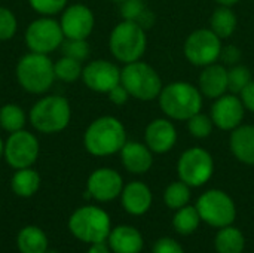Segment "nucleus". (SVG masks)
Listing matches in <instances>:
<instances>
[{
	"mask_svg": "<svg viewBox=\"0 0 254 253\" xmlns=\"http://www.w3.org/2000/svg\"><path fill=\"white\" fill-rule=\"evenodd\" d=\"M127 143V130L115 116H100L92 121L83 134V146L92 157L119 154Z\"/></svg>",
	"mask_w": 254,
	"mask_h": 253,
	"instance_id": "obj_1",
	"label": "nucleus"
},
{
	"mask_svg": "<svg viewBox=\"0 0 254 253\" xmlns=\"http://www.w3.org/2000/svg\"><path fill=\"white\" fill-rule=\"evenodd\" d=\"M158 100L167 118L173 121H188L201 112L204 95L193 84L176 81L162 88Z\"/></svg>",
	"mask_w": 254,
	"mask_h": 253,
	"instance_id": "obj_2",
	"label": "nucleus"
},
{
	"mask_svg": "<svg viewBox=\"0 0 254 253\" xmlns=\"http://www.w3.org/2000/svg\"><path fill=\"white\" fill-rule=\"evenodd\" d=\"M71 119V107L65 97L46 95L37 100L28 113L31 127L43 134H57L65 130Z\"/></svg>",
	"mask_w": 254,
	"mask_h": 253,
	"instance_id": "obj_3",
	"label": "nucleus"
},
{
	"mask_svg": "<svg viewBox=\"0 0 254 253\" xmlns=\"http://www.w3.org/2000/svg\"><path fill=\"white\" fill-rule=\"evenodd\" d=\"M147 48L146 30L135 21L124 19L110 33L109 49L112 55L122 64L138 61Z\"/></svg>",
	"mask_w": 254,
	"mask_h": 253,
	"instance_id": "obj_4",
	"label": "nucleus"
},
{
	"mask_svg": "<svg viewBox=\"0 0 254 253\" xmlns=\"http://www.w3.org/2000/svg\"><path fill=\"white\" fill-rule=\"evenodd\" d=\"M16 81L30 94H45L54 84V63L46 54L28 52L18 60Z\"/></svg>",
	"mask_w": 254,
	"mask_h": 253,
	"instance_id": "obj_5",
	"label": "nucleus"
},
{
	"mask_svg": "<svg viewBox=\"0 0 254 253\" xmlns=\"http://www.w3.org/2000/svg\"><path fill=\"white\" fill-rule=\"evenodd\" d=\"M70 233L80 242L94 245L106 242L112 231V221L106 210L97 206H83L68 219Z\"/></svg>",
	"mask_w": 254,
	"mask_h": 253,
	"instance_id": "obj_6",
	"label": "nucleus"
},
{
	"mask_svg": "<svg viewBox=\"0 0 254 253\" xmlns=\"http://www.w3.org/2000/svg\"><path fill=\"white\" fill-rule=\"evenodd\" d=\"M121 84L132 98L140 101L156 100L164 88L159 73L150 64L140 60L124 64V69H121Z\"/></svg>",
	"mask_w": 254,
	"mask_h": 253,
	"instance_id": "obj_7",
	"label": "nucleus"
},
{
	"mask_svg": "<svg viewBox=\"0 0 254 253\" xmlns=\"http://www.w3.org/2000/svg\"><path fill=\"white\" fill-rule=\"evenodd\" d=\"M196 209L202 222L213 228L232 225L237 218V206L229 194L222 189H208L196 201Z\"/></svg>",
	"mask_w": 254,
	"mask_h": 253,
	"instance_id": "obj_8",
	"label": "nucleus"
},
{
	"mask_svg": "<svg viewBox=\"0 0 254 253\" xmlns=\"http://www.w3.org/2000/svg\"><path fill=\"white\" fill-rule=\"evenodd\" d=\"M214 173V160L204 148H189L177 161V174L182 182L190 188L205 185Z\"/></svg>",
	"mask_w": 254,
	"mask_h": 253,
	"instance_id": "obj_9",
	"label": "nucleus"
},
{
	"mask_svg": "<svg viewBox=\"0 0 254 253\" xmlns=\"http://www.w3.org/2000/svg\"><path fill=\"white\" fill-rule=\"evenodd\" d=\"M222 48V39L211 28H198L186 37L183 52L190 64L205 67L219 61Z\"/></svg>",
	"mask_w": 254,
	"mask_h": 253,
	"instance_id": "obj_10",
	"label": "nucleus"
},
{
	"mask_svg": "<svg viewBox=\"0 0 254 253\" xmlns=\"http://www.w3.org/2000/svg\"><path fill=\"white\" fill-rule=\"evenodd\" d=\"M64 39L60 22L51 16H40L31 21L25 30V45L30 52L48 55L58 49Z\"/></svg>",
	"mask_w": 254,
	"mask_h": 253,
	"instance_id": "obj_11",
	"label": "nucleus"
},
{
	"mask_svg": "<svg viewBox=\"0 0 254 253\" xmlns=\"http://www.w3.org/2000/svg\"><path fill=\"white\" fill-rule=\"evenodd\" d=\"M40 146L37 137L30 131L19 130L9 134L4 142L3 157L12 169L19 170L31 167L37 161Z\"/></svg>",
	"mask_w": 254,
	"mask_h": 253,
	"instance_id": "obj_12",
	"label": "nucleus"
},
{
	"mask_svg": "<svg viewBox=\"0 0 254 253\" xmlns=\"http://www.w3.org/2000/svg\"><path fill=\"white\" fill-rule=\"evenodd\" d=\"M246 106L240 95L226 92L222 97L216 98L211 106L210 118L214 127L223 131H232L243 124L246 116Z\"/></svg>",
	"mask_w": 254,
	"mask_h": 253,
	"instance_id": "obj_13",
	"label": "nucleus"
},
{
	"mask_svg": "<svg viewBox=\"0 0 254 253\" xmlns=\"http://www.w3.org/2000/svg\"><path fill=\"white\" fill-rule=\"evenodd\" d=\"M82 81L91 91L107 94L121 84V69L107 60H94L82 70Z\"/></svg>",
	"mask_w": 254,
	"mask_h": 253,
	"instance_id": "obj_14",
	"label": "nucleus"
},
{
	"mask_svg": "<svg viewBox=\"0 0 254 253\" xmlns=\"http://www.w3.org/2000/svg\"><path fill=\"white\" fill-rule=\"evenodd\" d=\"M60 25L65 39H88L94 30L95 18L86 4L76 3L63 10Z\"/></svg>",
	"mask_w": 254,
	"mask_h": 253,
	"instance_id": "obj_15",
	"label": "nucleus"
},
{
	"mask_svg": "<svg viewBox=\"0 0 254 253\" xmlns=\"http://www.w3.org/2000/svg\"><path fill=\"white\" fill-rule=\"evenodd\" d=\"M124 189L122 176L109 167L94 170L86 182V191L89 192L91 198L100 203H109L115 198L121 197Z\"/></svg>",
	"mask_w": 254,
	"mask_h": 253,
	"instance_id": "obj_16",
	"label": "nucleus"
},
{
	"mask_svg": "<svg viewBox=\"0 0 254 253\" xmlns=\"http://www.w3.org/2000/svg\"><path fill=\"white\" fill-rule=\"evenodd\" d=\"M144 143L153 154H167L177 143V130L170 118H156L144 130Z\"/></svg>",
	"mask_w": 254,
	"mask_h": 253,
	"instance_id": "obj_17",
	"label": "nucleus"
},
{
	"mask_svg": "<svg viewBox=\"0 0 254 253\" xmlns=\"http://www.w3.org/2000/svg\"><path fill=\"white\" fill-rule=\"evenodd\" d=\"M121 203L127 213L132 216H143L152 207L153 194L144 182L134 180L124 186L121 192Z\"/></svg>",
	"mask_w": 254,
	"mask_h": 253,
	"instance_id": "obj_18",
	"label": "nucleus"
},
{
	"mask_svg": "<svg viewBox=\"0 0 254 253\" xmlns=\"http://www.w3.org/2000/svg\"><path fill=\"white\" fill-rule=\"evenodd\" d=\"M119 154L122 166L132 174H144L153 166V152L147 148L146 143L127 140Z\"/></svg>",
	"mask_w": 254,
	"mask_h": 253,
	"instance_id": "obj_19",
	"label": "nucleus"
},
{
	"mask_svg": "<svg viewBox=\"0 0 254 253\" xmlns=\"http://www.w3.org/2000/svg\"><path fill=\"white\" fill-rule=\"evenodd\" d=\"M199 91L204 97L216 100L228 91V69L223 64L213 63L202 67L199 75Z\"/></svg>",
	"mask_w": 254,
	"mask_h": 253,
	"instance_id": "obj_20",
	"label": "nucleus"
},
{
	"mask_svg": "<svg viewBox=\"0 0 254 253\" xmlns=\"http://www.w3.org/2000/svg\"><path fill=\"white\" fill-rule=\"evenodd\" d=\"M107 242L113 253H140L144 246L141 233L129 225H119L113 228Z\"/></svg>",
	"mask_w": 254,
	"mask_h": 253,
	"instance_id": "obj_21",
	"label": "nucleus"
},
{
	"mask_svg": "<svg viewBox=\"0 0 254 253\" xmlns=\"http://www.w3.org/2000/svg\"><path fill=\"white\" fill-rule=\"evenodd\" d=\"M229 148L232 155L246 166H254V125L241 124L231 131Z\"/></svg>",
	"mask_w": 254,
	"mask_h": 253,
	"instance_id": "obj_22",
	"label": "nucleus"
},
{
	"mask_svg": "<svg viewBox=\"0 0 254 253\" xmlns=\"http://www.w3.org/2000/svg\"><path fill=\"white\" fill-rule=\"evenodd\" d=\"M48 245L49 242L45 231L34 225L22 228L16 237V246L21 253H46Z\"/></svg>",
	"mask_w": 254,
	"mask_h": 253,
	"instance_id": "obj_23",
	"label": "nucleus"
},
{
	"mask_svg": "<svg viewBox=\"0 0 254 253\" xmlns=\"http://www.w3.org/2000/svg\"><path fill=\"white\" fill-rule=\"evenodd\" d=\"M246 248V237L237 227L228 225L219 228L214 237V249L217 253H243Z\"/></svg>",
	"mask_w": 254,
	"mask_h": 253,
	"instance_id": "obj_24",
	"label": "nucleus"
},
{
	"mask_svg": "<svg viewBox=\"0 0 254 253\" xmlns=\"http://www.w3.org/2000/svg\"><path fill=\"white\" fill-rule=\"evenodd\" d=\"M10 188L15 195L21 198H28L34 195L40 188V176L31 167L19 169L13 173L10 179Z\"/></svg>",
	"mask_w": 254,
	"mask_h": 253,
	"instance_id": "obj_25",
	"label": "nucleus"
},
{
	"mask_svg": "<svg viewBox=\"0 0 254 253\" xmlns=\"http://www.w3.org/2000/svg\"><path fill=\"white\" fill-rule=\"evenodd\" d=\"M238 25V18L231 6H220L214 9L211 19H210V28L223 40L231 37Z\"/></svg>",
	"mask_w": 254,
	"mask_h": 253,
	"instance_id": "obj_26",
	"label": "nucleus"
},
{
	"mask_svg": "<svg viewBox=\"0 0 254 253\" xmlns=\"http://www.w3.org/2000/svg\"><path fill=\"white\" fill-rule=\"evenodd\" d=\"M121 15L124 19L135 21L144 30L150 28L155 22V15L149 10L143 0H124L121 1Z\"/></svg>",
	"mask_w": 254,
	"mask_h": 253,
	"instance_id": "obj_27",
	"label": "nucleus"
},
{
	"mask_svg": "<svg viewBox=\"0 0 254 253\" xmlns=\"http://www.w3.org/2000/svg\"><path fill=\"white\" fill-rule=\"evenodd\" d=\"M201 222L202 221H201L196 206H189V204L176 210V215L173 218V227L180 236L193 234L199 228Z\"/></svg>",
	"mask_w": 254,
	"mask_h": 253,
	"instance_id": "obj_28",
	"label": "nucleus"
},
{
	"mask_svg": "<svg viewBox=\"0 0 254 253\" xmlns=\"http://www.w3.org/2000/svg\"><path fill=\"white\" fill-rule=\"evenodd\" d=\"M190 201V186L182 182H171L164 191V203L171 210H179Z\"/></svg>",
	"mask_w": 254,
	"mask_h": 253,
	"instance_id": "obj_29",
	"label": "nucleus"
},
{
	"mask_svg": "<svg viewBox=\"0 0 254 253\" xmlns=\"http://www.w3.org/2000/svg\"><path fill=\"white\" fill-rule=\"evenodd\" d=\"M25 113L21 106L15 103H7L0 109V127L7 133H15L24 130Z\"/></svg>",
	"mask_w": 254,
	"mask_h": 253,
	"instance_id": "obj_30",
	"label": "nucleus"
},
{
	"mask_svg": "<svg viewBox=\"0 0 254 253\" xmlns=\"http://www.w3.org/2000/svg\"><path fill=\"white\" fill-rule=\"evenodd\" d=\"M82 63L63 55L57 63H54V72H55V78L60 79L61 82H76L79 78H82Z\"/></svg>",
	"mask_w": 254,
	"mask_h": 253,
	"instance_id": "obj_31",
	"label": "nucleus"
},
{
	"mask_svg": "<svg viewBox=\"0 0 254 253\" xmlns=\"http://www.w3.org/2000/svg\"><path fill=\"white\" fill-rule=\"evenodd\" d=\"M252 79L253 76L247 66H243V64L231 66L228 69V91L240 95L244 91V88L250 84Z\"/></svg>",
	"mask_w": 254,
	"mask_h": 253,
	"instance_id": "obj_32",
	"label": "nucleus"
},
{
	"mask_svg": "<svg viewBox=\"0 0 254 253\" xmlns=\"http://www.w3.org/2000/svg\"><path fill=\"white\" fill-rule=\"evenodd\" d=\"M188 131L192 137L195 139H207L211 136L214 124L208 115H204L202 112L193 115L188 121Z\"/></svg>",
	"mask_w": 254,
	"mask_h": 253,
	"instance_id": "obj_33",
	"label": "nucleus"
},
{
	"mask_svg": "<svg viewBox=\"0 0 254 253\" xmlns=\"http://www.w3.org/2000/svg\"><path fill=\"white\" fill-rule=\"evenodd\" d=\"M61 51L63 55L82 63L89 57L91 48L86 39H64V42L61 43Z\"/></svg>",
	"mask_w": 254,
	"mask_h": 253,
	"instance_id": "obj_34",
	"label": "nucleus"
},
{
	"mask_svg": "<svg viewBox=\"0 0 254 253\" xmlns=\"http://www.w3.org/2000/svg\"><path fill=\"white\" fill-rule=\"evenodd\" d=\"M18 30V21L15 13L4 7L0 6V42L10 40Z\"/></svg>",
	"mask_w": 254,
	"mask_h": 253,
	"instance_id": "obj_35",
	"label": "nucleus"
},
{
	"mask_svg": "<svg viewBox=\"0 0 254 253\" xmlns=\"http://www.w3.org/2000/svg\"><path fill=\"white\" fill-rule=\"evenodd\" d=\"M68 0H28V4L33 10L42 16H52L58 12H63Z\"/></svg>",
	"mask_w": 254,
	"mask_h": 253,
	"instance_id": "obj_36",
	"label": "nucleus"
},
{
	"mask_svg": "<svg viewBox=\"0 0 254 253\" xmlns=\"http://www.w3.org/2000/svg\"><path fill=\"white\" fill-rule=\"evenodd\" d=\"M152 253H185V249L177 240L171 237H162L155 242Z\"/></svg>",
	"mask_w": 254,
	"mask_h": 253,
	"instance_id": "obj_37",
	"label": "nucleus"
},
{
	"mask_svg": "<svg viewBox=\"0 0 254 253\" xmlns=\"http://www.w3.org/2000/svg\"><path fill=\"white\" fill-rule=\"evenodd\" d=\"M243 54L240 51L238 46L235 45H226L222 48V52H220V58L223 61V66H235V64H240V60H241Z\"/></svg>",
	"mask_w": 254,
	"mask_h": 253,
	"instance_id": "obj_38",
	"label": "nucleus"
},
{
	"mask_svg": "<svg viewBox=\"0 0 254 253\" xmlns=\"http://www.w3.org/2000/svg\"><path fill=\"white\" fill-rule=\"evenodd\" d=\"M107 95H109V100L113 103V104H116V106H122V104H125L128 100H129V92L127 91V88L122 85V84H119V85H116L115 88H112L109 92H107Z\"/></svg>",
	"mask_w": 254,
	"mask_h": 253,
	"instance_id": "obj_39",
	"label": "nucleus"
},
{
	"mask_svg": "<svg viewBox=\"0 0 254 253\" xmlns=\"http://www.w3.org/2000/svg\"><path fill=\"white\" fill-rule=\"evenodd\" d=\"M240 97H241V100H243L246 109L254 113V79L250 81V84H249V85L244 88V91L240 94Z\"/></svg>",
	"mask_w": 254,
	"mask_h": 253,
	"instance_id": "obj_40",
	"label": "nucleus"
},
{
	"mask_svg": "<svg viewBox=\"0 0 254 253\" xmlns=\"http://www.w3.org/2000/svg\"><path fill=\"white\" fill-rule=\"evenodd\" d=\"M86 253H112V249L109 248V245H106V242H101V243L91 245Z\"/></svg>",
	"mask_w": 254,
	"mask_h": 253,
	"instance_id": "obj_41",
	"label": "nucleus"
},
{
	"mask_svg": "<svg viewBox=\"0 0 254 253\" xmlns=\"http://www.w3.org/2000/svg\"><path fill=\"white\" fill-rule=\"evenodd\" d=\"M217 4H220V6H234V4H237L240 0H214Z\"/></svg>",
	"mask_w": 254,
	"mask_h": 253,
	"instance_id": "obj_42",
	"label": "nucleus"
},
{
	"mask_svg": "<svg viewBox=\"0 0 254 253\" xmlns=\"http://www.w3.org/2000/svg\"><path fill=\"white\" fill-rule=\"evenodd\" d=\"M3 152H4V142L0 139V158L3 157Z\"/></svg>",
	"mask_w": 254,
	"mask_h": 253,
	"instance_id": "obj_43",
	"label": "nucleus"
},
{
	"mask_svg": "<svg viewBox=\"0 0 254 253\" xmlns=\"http://www.w3.org/2000/svg\"><path fill=\"white\" fill-rule=\"evenodd\" d=\"M115 1H119V3H121V1H124V0H115Z\"/></svg>",
	"mask_w": 254,
	"mask_h": 253,
	"instance_id": "obj_44",
	"label": "nucleus"
}]
</instances>
